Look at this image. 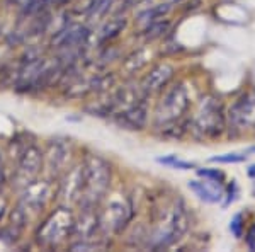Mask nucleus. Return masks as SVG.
<instances>
[{
  "instance_id": "ddd939ff",
  "label": "nucleus",
  "mask_w": 255,
  "mask_h": 252,
  "mask_svg": "<svg viewBox=\"0 0 255 252\" xmlns=\"http://www.w3.org/2000/svg\"><path fill=\"white\" fill-rule=\"evenodd\" d=\"M67 154H68L67 145H63V143H60V142L49 143V148L46 152V160H48V165L51 167V171L58 172L65 167V164H67V160H68Z\"/></svg>"
},
{
  "instance_id": "f03ea898",
  "label": "nucleus",
  "mask_w": 255,
  "mask_h": 252,
  "mask_svg": "<svg viewBox=\"0 0 255 252\" xmlns=\"http://www.w3.org/2000/svg\"><path fill=\"white\" fill-rule=\"evenodd\" d=\"M192 126L204 138H218L225 131L226 126L223 104L211 97L203 99L196 111Z\"/></svg>"
},
{
  "instance_id": "6e6552de",
  "label": "nucleus",
  "mask_w": 255,
  "mask_h": 252,
  "mask_svg": "<svg viewBox=\"0 0 255 252\" xmlns=\"http://www.w3.org/2000/svg\"><path fill=\"white\" fill-rule=\"evenodd\" d=\"M82 193H84V169L75 167L70 171L65 183L61 184L60 196L68 203H73V201L80 200Z\"/></svg>"
},
{
  "instance_id": "2eb2a0df",
  "label": "nucleus",
  "mask_w": 255,
  "mask_h": 252,
  "mask_svg": "<svg viewBox=\"0 0 255 252\" xmlns=\"http://www.w3.org/2000/svg\"><path fill=\"white\" fill-rule=\"evenodd\" d=\"M160 164L163 165H168V167L172 169H179V171H191V169H194L196 165L192 162H186V160H180L177 155H168V157H160L157 159Z\"/></svg>"
},
{
  "instance_id": "4468645a",
  "label": "nucleus",
  "mask_w": 255,
  "mask_h": 252,
  "mask_svg": "<svg viewBox=\"0 0 255 252\" xmlns=\"http://www.w3.org/2000/svg\"><path fill=\"white\" fill-rule=\"evenodd\" d=\"M121 121L131 130H139L146 123V109L143 104H133L121 114Z\"/></svg>"
},
{
  "instance_id": "423d86ee",
  "label": "nucleus",
  "mask_w": 255,
  "mask_h": 252,
  "mask_svg": "<svg viewBox=\"0 0 255 252\" xmlns=\"http://www.w3.org/2000/svg\"><path fill=\"white\" fill-rule=\"evenodd\" d=\"M41 164H43V154L38 147H27L24 150L22 157L19 160V169H17V179L22 181L24 184L32 183L36 176H38Z\"/></svg>"
},
{
  "instance_id": "7ed1b4c3",
  "label": "nucleus",
  "mask_w": 255,
  "mask_h": 252,
  "mask_svg": "<svg viewBox=\"0 0 255 252\" xmlns=\"http://www.w3.org/2000/svg\"><path fill=\"white\" fill-rule=\"evenodd\" d=\"M189 107V97L187 90L184 89L182 84H177L172 89H168L162 101L158 102L157 107V123L158 125H167V123L177 121Z\"/></svg>"
},
{
  "instance_id": "f8f14e48",
  "label": "nucleus",
  "mask_w": 255,
  "mask_h": 252,
  "mask_svg": "<svg viewBox=\"0 0 255 252\" xmlns=\"http://www.w3.org/2000/svg\"><path fill=\"white\" fill-rule=\"evenodd\" d=\"M49 194V184L38 183V184H27L26 194H24V203L26 206H31L34 210H39L46 205Z\"/></svg>"
},
{
  "instance_id": "aec40b11",
  "label": "nucleus",
  "mask_w": 255,
  "mask_h": 252,
  "mask_svg": "<svg viewBox=\"0 0 255 252\" xmlns=\"http://www.w3.org/2000/svg\"><path fill=\"white\" fill-rule=\"evenodd\" d=\"M247 246L252 251H255V225L249 230V234H247Z\"/></svg>"
},
{
  "instance_id": "9b49d317",
  "label": "nucleus",
  "mask_w": 255,
  "mask_h": 252,
  "mask_svg": "<svg viewBox=\"0 0 255 252\" xmlns=\"http://www.w3.org/2000/svg\"><path fill=\"white\" fill-rule=\"evenodd\" d=\"M94 208H85L84 213H82L80 220L75 222V227H73V234L77 235L79 241H87V239L92 237V234L96 232L97 229V217L96 213L92 212Z\"/></svg>"
},
{
  "instance_id": "5701e85b",
  "label": "nucleus",
  "mask_w": 255,
  "mask_h": 252,
  "mask_svg": "<svg viewBox=\"0 0 255 252\" xmlns=\"http://www.w3.org/2000/svg\"><path fill=\"white\" fill-rule=\"evenodd\" d=\"M249 152H254V154H255V147H252V148H250V150Z\"/></svg>"
},
{
  "instance_id": "dca6fc26",
  "label": "nucleus",
  "mask_w": 255,
  "mask_h": 252,
  "mask_svg": "<svg viewBox=\"0 0 255 252\" xmlns=\"http://www.w3.org/2000/svg\"><path fill=\"white\" fill-rule=\"evenodd\" d=\"M211 162H218V164H238V162H245L247 155L245 154H225V155H216L211 157Z\"/></svg>"
},
{
  "instance_id": "a211bd4d",
  "label": "nucleus",
  "mask_w": 255,
  "mask_h": 252,
  "mask_svg": "<svg viewBox=\"0 0 255 252\" xmlns=\"http://www.w3.org/2000/svg\"><path fill=\"white\" fill-rule=\"evenodd\" d=\"M125 19L123 20H119V19H113L111 20V22L108 24V26L104 27V29H102V32H106L104 34V38H114V36L118 34L119 31L123 29V27H125Z\"/></svg>"
},
{
  "instance_id": "20e7f679",
  "label": "nucleus",
  "mask_w": 255,
  "mask_h": 252,
  "mask_svg": "<svg viewBox=\"0 0 255 252\" xmlns=\"http://www.w3.org/2000/svg\"><path fill=\"white\" fill-rule=\"evenodd\" d=\"M73 227H75V220H73L72 213L65 208H60L41 227L38 241L44 246H56V244L63 242L70 232H73Z\"/></svg>"
},
{
  "instance_id": "1a4fd4ad",
  "label": "nucleus",
  "mask_w": 255,
  "mask_h": 252,
  "mask_svg": "<svg viewBox=\"0 0 255 252\" xmlns=\"http://www.w3.org/2000/svg\"><path fill=\"white\" fill-rule=\"evenodd\" d=\"M189 189L196 193V196L201 201L209 205H215L218 201H221L223 198V188L220 186V183L215 181H189Z\"/></svg>"
},
{
  "instance_id": "b1692460",
  "label": "nucleus",
  "mask_w": 255,
  "mask_h": 252,
  "mask_svg": "<svg viewBox=\"0 0 255 252\" xmlns=\"http://www.w3.org/2000/svg\"><path fill=\"white\" fill-rule=\"evenodd\" d=\"M254 193H255V189H254Z\"/></svg>"
},
{
  "instance_id": "f3484780",
  "label": "nucleus",
  "mask_w": 255,
  "mask_h": 252,
  "mask_svg": "<svg viewBox=\"0 0 255 252\" xmlns=\"http://www.w3.org/2000/svg\"><path fill=\"white\" fill-rule=\"evenodd\" d=\"M197 174L204 179L215 181V183H223L225 181V174L218 169H197Z\"/></svg>"
},
{
  "instance_id": "39448f33",
  "label": "nucleus",
  "mask_w": 255,
  "mask_h": 252,
  "mask_svg": "<svg viewBox=\"0 0 255 252\" xmlns=\"http://www.w3.org/2000/svg\"><path fill=\"white\" fill-rule=\"evenodd\" d=\"M230 125L235 130L244 131L255 126V90L242 94L230 107L228 113Z\"/></svg>"
},
{
  "instance_id": "9d476101",
  "label": "nucleus",
  "mask_w": 255,
  "mask_h": 252,
  "mask_svg": "<svg viewBox=\"0 0 255 252\" xmlns=\"http://www.w3.org/2000/svg\"><path fill=\"white\" fill-rule=\"evenodd\" d=\"M128 220H129V205L119 200L109 205L108 212H106V220L102 218L101 223H106L113 230H119Z\"/></svg>"
},
{
  "instance_id": "f257e3e1",
  "label": "nucleus",
  "mask_w": 255,
  "mask_h": 252,
  "mask_svg": "<svg viewBox=\"0 0 255 252\" xmlns=\"http://www.w3.org/2000/svg\"><path fill=\"white\" fill-rule=\"evenodd\" d=\"M84 193L82 201L85 208H94L108 194L111 186V167L104 159L89 155L84 165Z\"/></svg>"
},
{
  "instance_id": "6ab92c4d",
  "label": "nucleus",
  "mask_w": 255,
  "mask_h": 252,
  "mask_svg": "<svg viewBox=\"0 0 255 252\" xmlns=\"http://www.w3.org/2000/svg\"><path fill=\"white\" fill-rule=\"evenodd\" d=\"M242 215L238 213L233 217V220L230 222V232H232L235 237H242Z\"/></svg>"
},
{
  "instance_id": "4be33fe9",
  "label": "nucleus",
  "mask_w": 255,
  "mask_h": 252,
  "mask_svg": "<svg viewBox=\"0 0 255 252\" xmlns=\"http://www.w3.org/2000/svg\"><path fill=\"white\" fill-rule=\"evenodd\" d=\"M53 3H61V2H67V0H51Z\"/></svg>"
},
{
  "instance_id": "412c9836",
  "label": "nucleus",
  "mask_w": 255,
  "mask_h": 252,
  "mask_svg": "<svg viewBox=\"0 0 255 252\" xmlns=\"http://www.w3.org/2000/svg\"><path fill=\"white\" fill-rule=\"evenodd\" d=\"M249 176H252V177H255V165H252V167L249 169Z\"/></svg>"
},
{
  "instance_id": "0eeeda50",
  "label": "nucleus",
  "mask_w": 255,
  "mask_h": 252,
  "mask_svg": "<svg viewBox=\"0 0 255 252\" xmlns=\"http://www.w3.org/2000/svg\"><path fill=\"white\" fill-rule=\"evenodd\" d=\"M174 75V67L168 63H160L157 67H153L150 72L143 77L141 80V89L146 94L157 92V90L163 89L168 84V80Z\"/></svg>"
}]
</instances>
